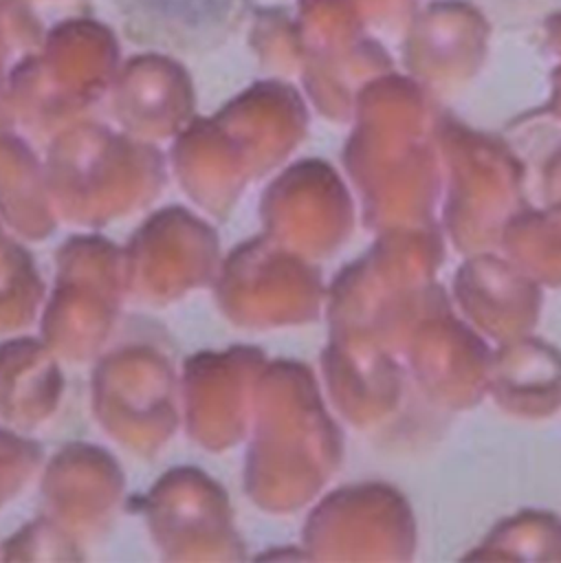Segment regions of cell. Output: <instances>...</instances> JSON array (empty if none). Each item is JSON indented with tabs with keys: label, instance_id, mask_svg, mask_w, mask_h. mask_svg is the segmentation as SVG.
<instances>
[{
	"label": "cell",
	"instance_id": "1",
	"mask_svg": "<svg viewBox=\"0 0 561 563\" xmlns=\"http://www.w3.org/2000/svg\"><path fill=\"white\" fill-rule=\"evenodd\" d=\"M7 33H51L66 20L88 15L90 0H0Z\"/></svg>",
	"mask_w": 561,
	"mask_h": 563
},
{
	"label": "cell",
	"instance_id": "2",
	"mask_svg": "<svg viewBox=\"0 0 561 563\" xmlns=\"http://www.w3.org/2000/svg\"><path fill=\"white\" fill-rule=\"evenodd\" d=\"M125 18H240V0H125Z\"/></svg>",
	"mask_w": 561,
	"mask_h": 563
}]
</instances>
